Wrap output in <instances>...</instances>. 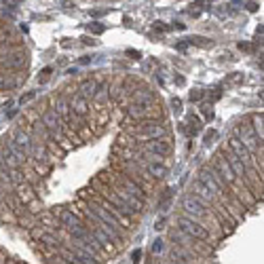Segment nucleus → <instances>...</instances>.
I'll list each match as a JSON object with an SVG mask.
<instances>
[{
  "mask_svg": "<svg viewBox=\"0 0 264 264\" xmlns=\"http://www.w3.org/2000/svg\"><path fill=\"white\" fill-rule=\"evenodd\" d=\"M182 210H184L186 216L199 220L205 228L216 226V222H214V218H212V212H210L212 207H207L205 203H201L197 197H186V199L182 201Z\"/></svg>",
  "mask_w": 264,
  "mask_h": 264,
  "instance_id": "f257e3e1",
  "label": "nucleus"
},
{
  "mask_svg": "<svg viewBox=\"0 0 264 264\" xmlns=\"http://www.w3.org/2000/svg\"><path fill=\"white\" fill-rule=\"evenodd\" d=\"M199 182L205 186V188H210L214 194H216V197H224L226 199V182H224V180H222L220 178V173L214 169V167H203L201 169V173H199Z\"/></svg>",
  "mask_w": 264,
  "mask_h": 264,
  "instance_id": "f03ea898",
  "label": "nucleus"
},
{
  "mask_svg": "<svg viewBox=\"0 0 264 264\" xmlns=\"http://www.w3.org/2000/svg\"><path fill=\"white\" fill-rule=\"evenodd\" d=\"M178 226L182 232H186L188 237H192L194 241H210V230H207L199 220H194L190 216H180L178 218Z\"/></svg>",
  "mask_w": 264,
  "mask_h": 264,
  "instance_id": "7ed1b4c3",
  "label": "nucleus"
},
{
  "mask_svg": "<svg viewBox=\"0 0 264 264\" xmlns=\"http://www.w3.org/2000/svg\"><path fill=\"white\" fill-rule=\"evenodd\" d=\"M133 133H135V137H140V140H155V137L167 135V129H165L157 119H144L140 127L133 129Z\"/></svg>",
  "mask_w": 264,
  "mask_h": 264,
  "instance_id": "20e7f679",
  "label": "nucleus"
},
{
  "mask_svg": "<svg viewBox=\"0 0 264 264\" xmlns=\"http://www.w3.org/2000/svg\"><path fill=\"white\" fill-rule=\"evenodd\" d=\"M89 212L97 218V220H100V222H104V224H110V226H114L116 230H125V224H123V222L112 214V212H110V207L106 205V203H91L89 205Z\"/></svg>",
  "mask_w": 264,
  "mask_h": 264,
  "instance_id": "39448f33",
  "label": "nucleus"
},
{
  "mask_svg": "<svg viewBox=\"0 0 264 264\" xmlns=\"http://www.w3.org/2000/svg\"><path fill=\"white\" fill-rule=\"evenodd\" d=\"M0 64L5 68H11V70H21V68L27 64V53L17 49V51H7L5 55H0Z\"/></svg>",
  "mask_w": 264,
  "mask_h": 264,
  "instance_id": "423d86ee",
  "label": "nucleus"
},
{
  "mask_svg": "<svg viewBox=\"0 0 264 264\" xmlns=\"http://www.w3.org/2000/svg\"><path fill=\"white\" fill-rule=\"evenodd\" d=\"M40 121H43V125H45V127H47V131H49L53 137H55V135H60L64 121H62V116L57 114V110H55V108H49V110H45V112H43V116H40Z\"/></svg>",
  "mask_w": 264,
  "mask_h": 264,
  "instance_id": "0eeeda50",
  "label": "nucleus"
},
{
  "mask_svg": "<svg viewBox=\"0 0 264 264\" xmlns=\"http://www.w3.org/2000/svg\"><path fill=\"white\" fill-rule=\"evenodd\" d=\"M212 167L220 173V178L224 180V182L230 186V184H234L237 182V175H234V171L230 169V165H228V161H226V157H222V155H218L216 157V161H214V165Z\"/></svg>",
  "mask_w": 264,
  "mask_h": 264,
  "instance_id": "6e6552de",
  "label": "nucleus"
},
{
  "mask_svg": "<svg viewBox=\"0 0 264 264\" xmlns=\"http://www.w3.org/2000/svg\"><path fill=\"white\" fill-rule=\"evenodd\" d=\"M234 137H239V140H241L249 150H258L256 131L249 127V125H237V127H234Z\"/></svg>",
  "mask_w": 264,
  "mask_h": 264,
  "instance_id": "1a4fd4ad",
  "label": "nucleus"
},
{
  "mask_svg": "<svg viewBox=\"0 0 264 264\" xmlns=\"http://www.w3.org/2000/svg\"><path fill=\"white\" fill-rule=\"evenodd\" d=\"M116 188H121V190H125V192H129V194H133V197H140V199H144V194H146V190L135 182L133 178H129V175H119V180H116Z\"/></svg>",
  "mask_w": 264,
  "mask_h": 264,
  "instance_id": "9d476101",
  "label": "nucleus"
},
{
  "mask_svg": "<svg viewBox=\"0 0 264 264\" xmlns=\"http://www.w3.org/2000/svg\"><path fill=\"white\" fill-rule=\"evenodd\" d=\"M144 150L155 152V155H161V157H167L171 152V144L165 140V137H155V140H146Z\"/></svg>",
  "mask_w": 264,
  "mask_h": 264,
  "instance_id": "9b49d317",
  "label": "nucleus"
},
{
  "mask_svg": "<svg viewBox=\"0 0 264 264\" xmlns=\"http://www.w3.org/2000/svg\"><path fill=\"white\" fill-rule=\"evenodd\" d=\"M228 148H230V152H234L245 165H249L252 163V150H249L239 137H230V142H228Z\"/></svg>",
  "mask_w": 264,
  "mask_h": 264,
  "instance_id": "f8f14e48",
  "label": "nucleus"
},
{
  "mask_svg": "<svg viewBox=\"0 0 264 264\" xmlns=\"http://www.w3.org/2000/svg\"><path fill=\"white\" fill-rule=\"evenodd\" d=\"M192 192H194L192 197H197V199H199L201 203H205L207 207H212V205L216 203V194H214L210 188H205V186L199 182V180L192 184Z\"/></svg>",
  "mask_w": 264,
  "mask_h": 264,
  "instance_id": "ddd939ff",
  "label": "nucleus"
},
{
  "mask_svg": "<svg viewBox=\"0 0 264 264\" xmlns=\"http://www.w3.org/2000/svg\"><path fill=\"white\" fill-rule=\"evenodd\" d=\"M152 104H137L133 102L131 106H127V116L131 121H144V119H152V114L148 112Z\"/></svg>",
  "mask_w": 264,
  "mask_h": 264,
  "instance_id": "4468645a",
  "label": "nucleus"
},
{
  "mask_svg": "<svg viewBox=\"0 0 264 264\" xmlns=\"http://www.w3.org/2000/svg\"><path fill=\"white\" fill-rule=\"evenodd\" d=\"M226 161H228V165H230V169L234 171V175L237 178H247V165L234 155V152H226Z\"/></svg>",
  "mask_w": 264,
  "mask_h": 264,
  "instance_id": "2eb2a0df",
  "label": "nucleus"
},
{
  "mask_svg": "<svg viewBox=\"0 0 264 264\" xmlns=\"http://www.w3.org/2000/svg\"><path fill=\"white\" fill-rule=\"evenodd\" d=\"M11 140L23 150V155H25L27 159H30V146H32V137H30V135H27L23 129H17L15 133H13Z\"/></svg>",
  "mask_w": 264,
  "mask_h": 264,
  "instance_id": "dca6fc26",
  "label": "nucleus"
},
{
  "mask_svg": "<svg viewBox=\"0 0 264 264\" xmlns=\"http://www.w3.org/2000/svg\"><path fill=\"white\" fill-rule=\"evenodd\" d=\"M131 100L137 104H155V93L148 87H135L131 91Z\"/></svg>",
  "mask_w": 264,
  "mask_h": 264,
  "instance_id": "f3484780",
  "label": "nucleus"
},
{
  "mask_svg": "<svg viewBox=\"0 0 264 264\" xmlns=\"http://www.w3.org/2000/svg\"><path fill=\"white\" fill-rule=\"evenodd\" d=\"M70 110H72L74 116H85L89 112V100L87 97H82V95H76L70 102Z\"/></svg>",
  "mask_w": 264,
  "mask_h": 264,
  "instance_id": "a211bd4d",
  "label": "nucleus"
},
{
  "mask_svg": "<svg viewBox=\"0 0 264 264\" xmlns=\"http://www.w3.org/2000/svg\"><path fill=\"white\" fill-rule=\"evenodd\" d=\"M55 110H57V114L62 116V121H72V110H70V102L66 100V97H57V102H55Z\"/></svg>",
  "mask_w": 264,
  "mask_h": 264,
  "instance_id": "6ab92c4d",
  "label": "nucleus"
},
{
  "mask_svg": "<svg viewBox=\"0 0 264 264\" xmlns=\"http://www.w3.org/2000/svg\"><path fill=\"white\" fill-rule=\"evenodd\" d=\"M57 218H60V222H62L66 228H72V226L80 224V218H78L74 212H70V210H60Z\"/></svg>",
  "mask_w": 264,
  "mask_h": 264,
  "instance_id": "aec40b11",
  "label": "nucleus"
},
{
  "mask_svg": "<svg viewBox=\"0 0 264 264\" xmlns=\"http://www.w3.org/2000/svg\"><path fill=\"white\" fill-rule=\"evenodd\" d=\"M91 232H93V237H95L97 241L102 243V247H104V249H112V243H114V241L110 239V234H108V232H106V230H104L100 224H95Z\"/></svg>",
  "mask_w": 264,
  "mask_h": 264,
  "instance_id": "412c9836",
  "label": "nucleus"
},
{
  "mask_svg": "<svg viewBox=\"0 0 264 264\" xmlns=\"http://www.w3.org/2000/svg\"><path fill=\"white\" fill-rule=\"evenodd\" d=\"M146 173H150V178L163 180L165 175H167V167H165V165H161L159 161H157V163H148V165H146Z\"/></svg>",
  "mask_w": 264,
  "mask_h": 264,
  "instance_id": "4be33fe9",
  "label": "nucleus"
},
{
  "mask_svg": "<svg viewBox=\"0 0 264 264\" xmlns=\"http://www.w3.org/2000/svg\"><path fill=\"white\" fill-rule=\"evenodd\" d=\"M95 89H97V80H93V78H87L80 82V95L87 97V100H93Z\"/></svg>",
  "mask_w": 264,
  "mask_h": 264,
  "instance_id": "5701e85b",
  "label": "nucleus"
},
{
  "mask_svg": "<svg viewBox=\"0 0 264 264\" xmlns=\"http://www.w3.org/2000/svg\"><path fill=\"white\" fill-rule=\"evenodd\" d=\"M32 135L38 137V140H53V135L47 131V127L43 125V121H36L32 125Z\"/></svg>",
  "mask_w": 264,
  "mask_h": 264,
  "instance_id": "b1692460",
  "label": "nucleus"
},
{
  "mask_svg": "<svg viewBox=\"0 0 264 264\" xmlns=\"http://www.w3.org/2000/svg\"><path fill=\"white\" fill-rule=\"evenodd\" d=\"M108 97H110V85H108V82H104V85H97V89L93 93V102L104 104V102H108Z\"/></svg>",
  "mask_w": 264,
  "mask_h": 264,
  "instance_id": "393cba45",
  "label": "nucleus"
},
{
  "mask_svg": "<svg viewBox=\"0 0 264 264\" xmlns=\"http://www.w3.org/2000/svg\"><path fill=\"white\" fill-rule=\"evenodd\" d=\"M17 190H19V192H17V199H19L23 205L30 203V201H34V192H32V188L27 186V184H21V182H19V184H17Z\"/></svg>",
  "mask_w": 264,
  "mask_h": 264,
  "instance_id": "a878e982",
  "label": "nucleus"
},
{
  "mask_svg": "<svg viewBox=\"0 0 264 264\" xmlns=\"http://www.w3.org/2000/svg\"><path fill=\"white\" fill-rule=\"evenodd\" d=\"M15 85H17V82L13 80L11 76L0 74V91H11V89H15Z\"/></svg>",
  "mask_w": 264,
  "mask_h": 264,
  "instance_id": "bb28decb",
  "label": "nucleus"
},
{
  "mask_svg": "<svg viewBox=\"0 0 264 264\" xmlns=\"http://www.w3.org/2000/svg\"><path fill=\"white\" fill-rule=\"evenodd\" d=\"M188 125H190V129H188V135H197L199 129H201V121L197 114H190L188 116Z\"/></svg>",
  "mask_w": 264,
  "mask_h": 264,
  "instance_id": "cd10ccee",
  "label": "nucleus"
},
{
  "mask_svg": "<svg viewBox=\"0 0 264 264\" xmlns=\"http://www.w3.org/2000/svg\"><path fill=\"white\" fill-rule=\"evenodd\" d=\"M254 131H256V135H260V140H262V114H254Z\"/></svg>",
  "mask_w": 264,
  "mask_h": 264,
  "instance_id": "c85d7f7f",
  "label": "nucleus"
},
{
  "mask_svg": "<svg viewBox=\"0 0 264 264\" xmlns=\"http://www.w3.org/2000/svg\"><path fill=\"white\" fill-rule=\"evenodd\" d=\"M188 43L190 45H197V47H207V45H212L207 38H203V36H192V38H188Z\"/></svg>",
  "mask_w": 264,
  "mask_h": 264,
  "instance_id": "c756f323",
  "label": "nucleus"
},
{
  "mask_svg": "<svg viewBox=\"0 0 264 264\" xmlns=\"http://www.w3.org/2000/svg\"><path fill=\"white\" fill-rule=\"evenodd\" d=\"M201 114H203L207 121H212V119H214V110H212V104H201Z\"/></svg>",
  "mask_w": 264,
  "mask_h": 264,
  "instance_id": "7c9ffc66",
  "label": "nucleus"
},
{
  "mask_svg": "<svg viewBox=\"0 0 264 264\" xmlns=\"http://www.w3.org/2000/svg\"><path fill=\"white\" fill-rule=\"evenodd\" d=\"M89 30H91L93 34H102V32L106 30V27H104L102 23H93V25H89Z\"/></svg>",
  "mask_w": 264,
  "mask_h": 264,
  "instance_id": "2f4dec72",
  "label": "nucleus"
},
{
  "mask_svg": "<svg viewBox=\"0 0 264 264\" xmlns=\"http://www.w3.org/2000/svg\"><path fill=\"white\" fill-rule=\"evenodd\" d=\"M201 97H203V91H199V89L190 93V100H192V102H199V100H201Z\"/></svg>",
  "mask_w": 264,
  "mask_h": 264,
  "instance_id": "473e14b6",
  "label": "nucleus"
},
{
  "mask_svg": "<svg viewBox=\"0 0 264 264\" xmlns=\"http://www.w3.org/2000/svg\"><path fill=\"white\" fill-rule=\"evenodd\" d=\"M171 106H173L175 112H182V102H180V100H173V102H171Z\"/></svg>",
  "mask_w": 264,
  "mask_h": 264,
  "instance_id": "72a5a7b5",
  "label": "nucleus"
},
{
  "mask_svg": "<svg viewBox=\"0 0 264 264\" xmlns=\"http://www.w3.org/2000/svg\"><path fill=\"white\" fill-rule=\"evenodd\" d=\"M161 249H163V241H155V245H152V252H161Z\"/></svg>",
  "mask_w": 264,
  "mask_h": 264,
  "instance_id": "f704fd0d",
  "label": "nucleus"
},
{
  "mask_svg": "<svg viewBox=\"0 0 264 264\" xmlns=\"http://www.w3.org/2000/svg\"><path fill=\"white\" fill-rule=\"evenodd\" d=\"M5 5H7V7H19L21 0H5Z\"/></svg>",
  "mask_w": 264,
  "mask_h": 264,
  "instance_id": "c9c22d12",
  "label": "nucleus"
},
{
  "mask_svg": "<svg viewBox=\"0 0 264 264\" xmlns=\"http://www.w3.org/2000/svg\"><path fill=\"white\" fill-rule=\"evenodd\" d=\"M247 11H249V13H256V11H258V5H256V3H249V5H247Z\"/></svg>",
  "mask_w": 264,
  "mask_h": 264,
  "instance_id": "e433bc0d",
  "label": "nucleus"
},
{
  "mask_svg": "<svg viewBox=\"0 0 264 264\" xmlns=\"http://www.w3.org/2000/svg\"><path fill=\"white\" fill-rule=\"evenodd\" d=\"M82 43H85V45H95V43H97V40H93V38L85 36V38H82Z\"/></svg>",
  "mask_w": 264,
  "mask_h": 264,
  "instance_id": "4c0bfd02",
  "label": "nucleus"
},
{
  "mask_svg": "<svg viewBox=\"0 0 264 264\" xmlns=\"http://www.w3.org/2000/svg\"><path fill=\"white\" fill-rule=\"evenodd\" d=\"M32 97H34V93H27V95H23V97H21V104H23V102H30Z\"/></svg>",
  "mask_w": 264,
  "mask_h": 264,
  "instance_id": "58836bf2",
  "label": "nucleus"
},
{
  "mask_svg": "<svg viewBox=\"0 0 264 264\" xmlns=\"http://www.w3.org/2000/svg\"><path fill=\"white\" fill-rule=\"evenodd\" d=\"M175 82H178V85H180V87H182V85H184V82H186V80H184V76H175Z\"/></svg>",
  "mask_w": 264,
  "mask_h": 264,
  "instance_id": "ea45409f",
  "label": "nucleus"
},
{
  "mask_svg": "<svg viewBox=\"0 0 264 264\" xmlns=\"http://www.w3.org/2000/svg\"><path fill=\"white\" fill-rule=\"evenodd\" d=\"M239 49H241V51H252V45H243V43H241Z\"/></svg>",
  "mask_w": 264,
  "mask_h": 264,
  "instance_id": "a19ab883",
  "label": "nucleus"
},
{
  "mask_svg": "<svg viewBox=\"0 0 264 264\" xmlns=\"http://www.w3.org/2000/svg\"><path fill=\"white\" fill-rule=\"evenodd\" d=\"M214 135H216V131H210V133H207V135H205V142H210V140H212V137H214Z\"/></svg>",
  "mask_w": 264,
  "mask_h": 264,
  "instance_id": "79ce46f5",
  "label": "nucleus"
}]
</instances>
